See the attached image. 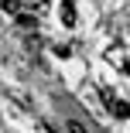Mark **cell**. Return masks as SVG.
Listing matches in <instances>:
<instances>
[{"label":"cell","mask_w":130,"mask_h":133,"mask_svg":"<svg viewBox=\"0 0 130 133\" xmlns=\"http://www.w3.org/2000/svg\"><path fill=\"white\" fill-rule=\"evenodd\" d=\"M99 96H103V99H106V109H110L113 116H120V119H127V116H130V106H127L123 99H116V96H113L110 89H103Z\"/></svg>","instance_id":"obj_1"},{"label":"cell","mask_w":130,"mask_h":133,"mask_svg":"<svg viewBox=\"0 0 130 133\" xmlns=\"http://www.w3.org/2000/svg\"><path fill=\"white\" fill-rule=\"evenodd\" d=\"M62 24L75 28V0H62Z\"/></svg>","instance_id":"obj_2"},{"label":"cell","mask_w":130,"mask_h":133,"mask_svg":"<svg viewBox=\"0 0 130 133\" xmlns=\"http://www.w3.org/2000/svg\"><path fill=\"white\" fill-rule=\"evenodd\" d=\"M0 7L7 14H21V0H0Z\"/></svg>","instance_id":"obj_3"},{"label":"cell","mask_w":130,"mask_h":133,"mask_svg":"<svg viewBox=\"0 0 130 133\" xmlns=\"http://www.w3.org/2000/svg\"><path fill=\"white\" fill-rule=\"evenodd\" d=\"M17 24H21V28H34V17H28V14H17Z\"/></svg>","instance_id":"obj_4"},{"label":"cell","mask_w":130,"mask_h":133,"mask_svg":"<svg viewBox=\"0 0 130 133\" xmlns=\"http://www.w3.org/2000/svg\"><path fill=\"white\" fill-rule=\"evenodd\" d=\"M69 133H89V130H86L79 119H72V123H69Z\"/></svg>","instance_id":"obj_5"},{"label":"cell","mask_w":130,"mask_h":133,"mask_svg":"<svg viewBox=\"0 0 130 133\" xmlns=\"http://www.w3.org/2000/svg\"><path fill=\"white\" fill-rule=\"evenodd\" d=\"M24 4L34 7V10H45V7H48V0H24Z\"/></svg>","instance_id":"obj_6"}]
</instances>
